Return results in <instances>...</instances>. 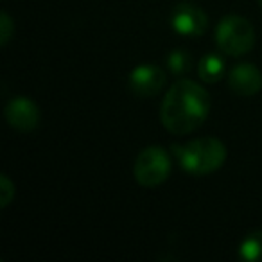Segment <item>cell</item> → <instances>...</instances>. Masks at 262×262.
Returning a JSON list of instances; mask_svg holds the SVG:
<instances>
[{
    "label": "cell",
    "mask_w": 262,
    "mask_h": 262,
    "mask_svg": "<svg viewBox=\"0 0 262 262\" xmlns=\"http://www.w3.org/2000/svg\"><path fill=\"white\" fill-rule=\"evenodd\" d=\"M212 108L210 94L190 79H178L165 94L160 120L169 133L187 135L203 126Z\"/></svg>",
    "instance_id": "cell-1"
},
{
    "label": "cell",
    "mask_w": 262,
    "mask_h": 262,
    "mask_svg": "<svg viewBox=\"0 0 262 262\" xmlns=\"http://www.w3.org/2000/svg\"><path fill=\"white\" fill-rule=\"evenodd\" d=\"M172 155L180 167L190 176H208L219 171L226 160V147L215 137H201L187 144H174Z\"/></svg>",
    "instance_id": "cell-2"
},
{
    "label": "cell",
    "mask_w": 262,
    "mask_h": 262,
    "mask_svg": "<svg viewBox=\"0 0 262 262\" xmlns=\"http://www.w3.org/2000/svg\"><path fill=\"white\" fill-rule=\"evenodd\" d=\"M215 45L232 58L244 56L255 45V29L250 20L239 15H226L215 27Z\"/></svg>",
    "instance_id": "cell-3"
},
{
    "label": "cell",
    "mask_w": 262,
    "mask_h": 262,
    "mask_svg": "<svg viewBox=\"0 0 262 262\" xmlns=\"http://www.w3.org/2000/svg\"><path fill=\"white\" fill-rule=\"evenodd\" d=\"M172 162L162 146H149L139 153L133 165V176L137 183L146 189L160 187L171 174Z\"/></svg>",
    "instance_id": "cell-4"
},
{
    "label": "cell",
    "mask_w": 262,
    "mask_h": 262,
    "mask_svg": "<svg viewBox=\"0 0 262 262\" xmlns=\"http://www.w3.org/2000/svg\"><path fill=\"white\" fill-rule=\"evenodd\" d=\"M171 27L180 36H203L208 27V16L200 6L192 4V2H180L172 8Z\"/></svg>",
    "instance_id": "cell-5"
},
{
    "label": "cell",
    "mask_w": 262,
    "mask_h": 262,
    "mask_svg": "<svg viewBox=\"0 0 262 262\" xmlns=\"http://www.w3.org/2000/svg\"><path fill=\"white\" fill-rule=\"evenodd\" d=\"M129 90L139 97H155L165 88L167 72L157 65H139L129 72Z\"/></svg>",
    "instance_id": "cell-6"
},
{
    "label": "cell",
    "mask_w": 262,
    "mask_h": 262,
    "mask_svg": "<svg viewBox=\"0 0 262 262\" xmlns=\"http://www.w3.org/2000/svg\"><path fill=\"white\" fill-rule=\"evenodd\" d=\"M4 115L8 124L13 129L20 133H31L40 124V108L36 102L27 97H15L8 102L4 110Z\"/></svg>",
    "instance_id": "cell-7"
},
{
    "label": "cell",
    "mask_w": 262,
    "mask_h": 262,
    "mask_svg": "<svg viewBox=\"0 0 262 262\" xmlns=\"http://www.w3.org/2000/svg\"><path fill=\"white\" fill-rule=\"evenodd\" d=\"M228 86L241 97H251L262 90V72L251 63H237L228 72Z\"/></svg>",
    "instance_id": "cell-8"
},
{
    "label": "cell",
    "mask_w": 262,
    "mask_h": 262,
    "mask_svg": "<svg viewBox=\"0 0 262 262\" xmlns=\"http://www.w3.org/2000/svg\"><path fill=\"white\" fill-rule=\"evenodd\" d=\"M198 74H200L201 81L207 84H214L225 77L226 74V61L221 54L217 52H208L201 58L200 65H198Z\"/></svg>",
    "instance_id": "cell-9"
},
{
    "label": "cell",
    "mask_w": 262,
    "mask_h": 262,
    "mask_svg": "<svg viewBox=\"0 0 262 262\" xmlns=\"http://www.w3.org/2000/svg\"><path fill=\"white\" fill-rule=\"evenodd\" d=\"M239 258L246 262H262V230L246 233L239 244Z\"/></svg>",
    "instance_id": "cell-10"
},
{
    "label": "cell",
    "mask_w": 262,
    "mask_h": 262,
    "mask_svg": "<svg viewBox=\"0 0 262 262\" xmlns=\"http://www.w3.org/2000/svg\"><path fill=\"white\" fill-rule=\"evenodd\" d=\"M167 70L176 77H182L192 70V56L183 49H176V51L169 52L167 59H165Z\"/></svg>",
    "instance_id": "cell-11"
},
{
    "label": "cell",
    "mask_w": 262,
    "mask_h": 262,
    "mask_svg": "<svg viewBox=\"0 0 262 262\" xmlns=\"http://www.w3.org/2000/svg\"><path fill=\"white\" fill-rule=\"evenodd\" d=\"M13 34H15V22L8 13L2 11V15H0V45L6 47L13 38Z\"/></svg>",
    "instance_id": "cell-12"
},
{
    "label": "cell",
    "mask_w": 262,
    "mask_h": 262,
    "mask_svg": "<svg viewBox=\"0 0 262 262\" xmlns=\"http://www.w3.org/2000/svg\"><path fill=\"white\" fill-rule=\"evenodd\" d=\"M15 198V183L8 178V174L0 176V208H6Z\"/></svg>",
    "instance_id": "cell-13"
},
{
    "label": "cell",
    "mask_w": 262,
    "mask_h": 262,
    "mask_svg": "<svg viewBox=\"0 0 262 262\" xmlns=\"http://www.w3.org/2000/svg\"><path fill=\"white\" fill-rule=\"evenodd\" d=\"M260 6H262V0H260Z\"/></svg>",
    "instance_id": "cell-14"
}]
</instances>
